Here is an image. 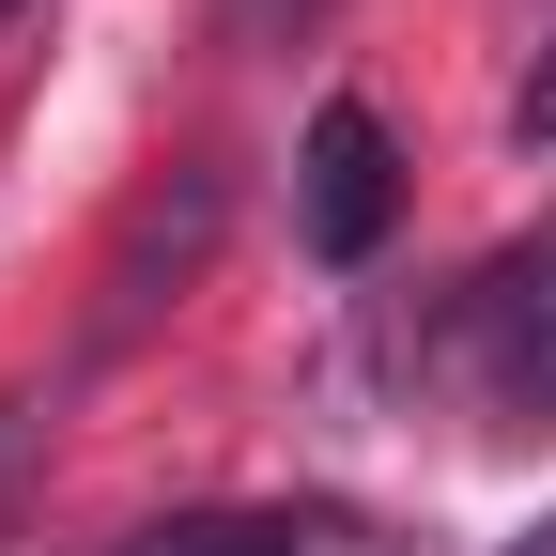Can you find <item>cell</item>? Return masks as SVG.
<instances>
[{
  "mask_svg": "<svg viewBox=\"0 0 556 556\" xmlns=\"http://www.w3.org/2000/svg\"><path fill=\"white\" fill-rule=\"evenodd\" d=\"M448 371L479 417H510V433H556V217L510 232L495 263L448 294Z\"/></svg>",
  "mask_w": 556,
  "mask_h": 556,
  "instance_id": "1",
  "label": "cell"
},
{
  "mask_svg": "<svg viewBox=\"0 0 556 556\" xmlns=\"http://www.w3.org/2000/svg\"><path fill=\"white\" fill-rule=\"evenodd\" d=\"M387 217H402V139H387V109H309V139H294V232H309V263L325 278H356L371 248H387Z\"/></svg>",
  "mask_w": 556,
  "mask_h": 556,
  "instance_id": "2",
  "label": "cell"
},
{
  "mask_svg": "<svg viewBox=\"0 0 556 556\" xmlns=\"http://www.w3.org/2000/svg\"><path fill=\"white\" fill-rule=\"evenodd\" d=\"M201 248H217V170H186V186H155V201L124 217V248H109V340L155 309V294H170Z\"/></svg>",
  "mask_w": 556,
  "mask_h": 556,
  "instance_id": "3",
  "label": "cell"
},
{
  "mask_svg": "<svg viewBox=\"0 0 556 556\" xmlns=\"http://www.w3.org/2000/svg\"><path fill=\"white\" fill-rule=\"evenodd\" d=\"M124 556H371L340 510H186V526H139Z\"/></svg>",
  "mask_w": 556,
  "mask_h": 556,
  "instance_id": "4",
  "label": "cell"
},
{
  "mask_svg": "<svg viewBox=\"0 0 556 556\" xmlns=\"http://www.w3.org/2000/svg\"><path fill=\"white\" fill-rule=\"evenodd\" d=\"M309 16H325V0H217V31H232V47H294Z\"/></svg>",
  "mask_w": 556,
  "mask_h": 556,
  "instance_id": "5",
  "label": "cell"
},
{
  "mask_svg": "<svg viewBox=\"0 0 556 556\" xmlns=\"http://www.w3.org/2000/svg\"><path fill=\"white\" fill-rule=\"evenodd\" d=\"M510 124H526V139H556V47L526 62V93H510Z\"/></svg>",
  "mask_w": 556,
  "mask_h": 556,
  "instance_id": "6",
  "label": "cell"
},
{
  "mask_svg": "<svg viewBox=\"0 0 556 556\" xmlns=\"http://www.w3.org/2000/svg\"><path fill=\"white\" fill-rule=\"evenodd\" d=\"M16 479H31V402H0V510H16Z\"/></svg>",
  "mask_w": 556,
  "mask_h": 556,
  "instance_id": "7",
  "label": "cell"
},
{
  "mask_svg": "<svg viewBox=\"0 0 556 556\" xmlns=\"http://www.w3.org/2000/svg\"><path fill=\"white\" fill-rule=\"evenodd\" d=\"M510 556H556V526H541V541H510Z\"/></svg>",
  "mask_w": 556,
  "mask_h": 556,
  "instance_id": "8",
  "label": "cell"
}]
</instances>
